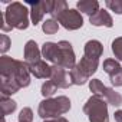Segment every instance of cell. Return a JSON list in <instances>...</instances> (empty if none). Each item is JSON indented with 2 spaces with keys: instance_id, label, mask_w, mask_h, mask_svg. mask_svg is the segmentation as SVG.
<instances>
[{
  "instance_id": "6da1fadb",
  "label": "cell",
  "mask_w": 122,
  "mask_h": 122,
  "mask_svg": "<svg viewBox=\"0 0 122 122\" xmlns=\"http://www.w3.org/2000/svg\"><path fill=\"white\" fill-rule=\"evenodd\" d=\"M71 99L68 96H57V98H47L43 99L39 103L37 108V115L43 119H50V118H59L69 112L71 109Z\"/></svg>"
},
{
  "instance_id": "7a4b0ae2",
  "label": "cell",
  "mask_w": 122,
  "mask_h": 122,
  "mask_svg": "<svg viewBox=\"0 0 122 122\" xmlns=\"http://www.w3.org/2000/svg\"><path fill=\"white\" fill-rule=\"evenodd\" d=\"M29 13H30V10L23 3L13 2L7 6V9L5 12L6 25L10 29L26 30L29 27Z\"/></svg>"
},
{
  "instance_id": "3957f363",
  "label": "cell",
  "mask_w": 122,
  "mask_h": 122,
  "mask_svg": "<svg viewBox=\"0 0 122 122\" xmlns=\"http://www.w3.org/2000/svg\"><path fill=\"white\" fill-rule=\"evenodd\" d=\"M83 112L86 113L89 122H109L108 102L102 96L92 95L83 105Z\"/></svg>"
},
{
  "instance_id": "277c9868",
  "label": "cell",
  "mask_w": 122,
  "mask_h": 122,
  "mask_svg": "<svg viewBox=\"0 0 122 122\" xmlns=\"http://www.w3.org/2000/svg\"><path fill=\"white\" fill-rule=\"evenodd\" d=\"M53 65L62 66L65 69H73L76 66V56L73 52L72 45L68 40H60L57 42V52L53 59Z\"/></svg>"
},
{
  "instance_id": "5b68a950",
  "label": "cell",
  "mask_w": 122,
  "mask_h": 122,
  "mask_svg": "<svg viewBox=\"0 0 122 122\" xmlns=\"http://www.w3.org/2000/svg\"><path fill=\"white\" fill-rule=\"evenodd\" d=\"M57 22L66 30H78L83 26V17L76 9H68L57 17Z\"/></svg>"
},
{
  "instance_id": "8992f818",
  "label": "cell",
  "mask_w": 122,
  "mask_h": 122,
  "mask_svg": "<svg viewBox=\"0 0 122 122\" xmlns=\"http://www.w3.org/2000/svg\"><path fill=\"white\" fill-rule=\"evenodd\" d=\"M30 5V20L32 25H37L42 22L46 13H50L52 0H39V2H29Z\"/></svg>"
},
{
  "instance_id": "52a82bcc",
  "label": "cell",
  "mask_w": 122,
  "mask_h": 122,
  "mask_svg": "<svg viewBox=\"0 0 122 122\" xmlns=\"http://www.w3.org/2000/svg\"><path fill=\"white\" fill-rule=\"evenodd\" d=\"M50 81L57 86V88H62V89H66L69 86H72V79H71V75L68 73V69L62 68V66H57V65H53L52 66V73H50Z\"/></svg>"
},
{
  "instance_id": "ba28073f",
  "label": "cell",
  "mask_w": 122,
  "mask_h": 122,
  "mask_svg": "<svg viewBox=\"0 0 122 122\" xmlns=\"http://www.w3.org/2000/svg\"><path fill=\"white\" fill-rule=\"evenodd\" d=\"M30 69L29 65L23 60H17V65H16V71L13 73V79L19 83L20 88H27L30 85Z\"/></svg>"
},
{
  "instance_id": "9c48e42d",
  "label": "cell",
  "mask_w": 122,
  "mask_h": 122,
  "mask_svg": "<svg viewBox=\"0 0 122 122\" xmlns=\"http://www.w3.org/2000/svg\"><path fill=\"white\" fill-rule=\"evenodd\" d=\"M23 55H25V62H26L27 65H33V63L39 62V60H42V59H40L42 50L39 49V46H37V43H36L35 40H27V42H26Z\"/></svg>"
},
{
  "instance_id": "30bf717a",
  "label": "cell",
  "mask_w": 122,
  "mask_h": 122,
  "mask_svg": "<svg viewBox=\"0 0 122 122\" xmlns=\"http://www.w3.org/2000/svg\"><path fill=\"white\" fill-rule=\"evenodd\" d=\"M17 60L3 55L0 57V78H12L15 71H16Z\"/></svg>"
},
{
  "instance_id": "8fae6325",
  "label": "cell",
  "mask_w": 122,
  "mask_h": 122,
  "mask_svg": "<svg viewBox=\"0 0 122 122\" xmlns=\"http://www.w3.org/2000/svg\"><path fill=\"white\" fill-rule=\"evenodd\" d=\"M29 69H30V73L37 79H50L52 66H49L45 60H39L33 65H29Z\"/></svg>"
},
{
  "instance_id": "7c38bea8",
  "label": "cell",
  "mask_w": 122,
  "mask_h": 122,
  "mask_svg": "<svg viewBox=\"0 0 122 122\" xmlns=\"http://www.w3.org/2000/svg\"><path fill=\"white\" fill-rule=\"evenodd\" d=\"M89 23L92 25V26H105V27H112L113 26V20H112V16L106 12V10H103V9H101L98 13H95L93 16H91L89 17Z\"/></svg>"
},
{
  "instance_id": "4fadbf2b",
  "label": "cell",
  "mask_w": 122,
  "mask_h": 122,
  "mask_svg": "<svg viewBox=\"0 0 122 122\" xmlns=\"http://www.w3.org/2000/svg\"><path fill=\"white\" fill-rule=\"evenodd\" d=\"M83 52H85L83 56H86V57L99 59V57L102 56V53H103V46H102V43H101L99 40L92 39V40H88V42L85 43Z\"/></svg>"
},
{
  "instance_id": "5bb4252c",
  "label": "cell",
  "mask_w": 122,
  "mask_h": 122,
  "mask_svg": "<svg viewBox=\"0 0 122 122\" xmlns=\"http://www.w3.org/2000/svg\"><path fill=\"white\" fill-rule=\"evenodd\" d=\"M78 65V68L88 76V78H91L96 71H98V66H99V59H91V57H86V56H83L82 59H81V62L79 63H76Z\"/></svg>"
},
{
  "instance_id": "9a60e30c",
  "label": "cell",
  "mask_w": 122,
  "mask_h": 122,
  "mask_svg": "<svg viewBox=\"0 0 122 122\" xmlns=\"http://www.w3.org/2000/svg\"><path fill=\"white\" fill-rule=\"evenodd\" d=\"M22 89L13 78H0V92L2 96H10Z\"/></svg>"
},
{
  "instance_id": "2e32d148",
  "label": "cell",
  "mask_w": 122,
  "mask_h": 122,
  "mask_svg": "<svg viewBox=\"0 0 122 122\" xmlns=\"http://www.w3.org/2000/svg\"><path fill=\"white\" fill-rule=\"evenodd\" d=\"M76 10L79 13L82 12V13H85L91 17L95 13H98L101 9H99V3L96 0H81V2L76 3Z\"/></svg>"
},
{
  "instance_id": "e0dca14e",
  "label": "cell",
  "mask_w": 122,
  "mask_h": 122,
  "mask_svg": "<svg viewBox=\"0 0 122 122\" xmlns=\"http://www.w3.org/2000/svg\"><path fill=\"white\" fill-rule=\"evenodd\" d=\"M103 98L112 106H121L122 105V95L119 92H116L115 89H112V88H106V91L103 93Z\"/></svg>"
},
{
  "instance_id": "ac0fdd59",
  "label": "cell",
  "mask_w": 122,
  "mask_h": 122,
  "mask_svg": "<svg viewBox=\"0 0 122 122\" xmlns=\"http://www.w3.org/2000/svg\"><path fill=\"white\" fill-rule=\"evenodd\" d=\"M56 52H57V43H55V42H45L43 43V46H42V56L46 60H49V62L53 63Z\"/></svg>"
},
{
  "instance_id": "d6986e66",
  "label": "cell",
  "mask_w": 122,
  "mask_h": 122,
  "mask_svg": "<svg viewBox=\"0 0 122 122\" xmlns=\"http://www.w3.org/2000/svg\"><path fill=\"white\" fill-rule=\"evenodd\" d=\"M66 10H68V3L65 0H52V9L49 15L52 16V19L57 20V17Z\"/></svg>"
},
{
  "instance_id": "ffe728a7",
  "label": "cell",
  "mask_w": 122,
  "mask_h": 122,
  "mask_svg": "<svg viewBox=\"0 0 122 122\" xmlns=\"http://www.w3.org/2000/svg\"><path fill=\"white\" fill-rule=\"evenodd\" d=\"M69 75H71V79H72V83L73 85H78V86H82V85H85L88 81H89V78L78 68V65L73 68V69H71L69 71Z\"/></svg>"
},
{
  "instance_id": "44dd1931",
  "label": "cell",
  "mask_w": 122,
  "mask_h": 122,
  "mask_svg": "<svg viewBox=\"0 0 122 122\" xmlns=\"http://www.w3.org/2000/svg\"><path fill=\"white\" fill-rule=\"evenodd\" d=\"M0 106H2V113L3 116H7L10 113H13L17 108V103L16 101H13L12 98L9 96H2V99H0Z\"/></svg>"
},
{
  "instance_id": "7402d4cb",
  "label": "cell",
  "mask_w": 122,
  "mask_h": 122,
  "mask_svg": "<svg viewBox=\"0 0 122 122\" xmlns=\"http://www.w3.org/2000/svg\"><path fill=\"white\" fill-rule=\"evenodd\" d=\"M102 66H103V71L109 76L113 75V73H116V72H119L122 69V66L119 65V62H118V60H115V59H105Z\"/></svg>"
},
{
  "instance_id": "603a6c76",
  "label": "cell",
  "mask_w": 122,
  "mask_h": 122,
  "mask_svg": "<svg viewBox=\"0 0 122 122\" xmlns=\"http://www.w3.org/2000/svg\"><path fill=\"white\" fill-rule=\"evenodd\" d=\"M59 88L49 79V81H46L43 85H42V89H40V93H42V96L45 98V99H47V98H52L55 93H56V91H57Z\"/></svg>"
},
{
  "instance_id": "cb8c5ba5",
  "label": "cell",
  "mask_w": 122,
  "mask_h": 122,
  "mask_svg": "<svg viewBox=\"0 0 122 122\" xmlns=\"http://www.w3.org/2000/svg\"><path fill=\"white\" fill-rule=\"evenodd\" d=\"M89 89H91V92H92L93 95L103 98V93H105V91H106V86H105L99 79H92V81H89Z\"/></svg>"
},
{
  "instance_id": "d4e9b609",
  "label": "cell",
  "mask_w": 122,
  "mask_h": 122,
  "mask_svg": "<svg viewBox=\"0 0 122 122\" xmlns=\"http://www.w3.org/2000/svg\"><path fill=\"white\" fill-rule=\"evenodd\" d=\"M42 30H43L46 35H55V33H57V30H59V22L55 20V19H47V20L43 22Z\"/></svg>"
},
{
  "instance_id": "484cf974",
  "label": "cell",
  "mask_w": 122,
  "mask_h": 122,
  "mask_svg": "<svg viewBox=\"0 0 122 122\" xmlns=\"http://www.w3.org/2000/svg\"><path fill=\"white\" fill-rule=\"evenodd\" d=\"M111 49H112V53L115 55V57H116L118 62H119V60L122 62V36L113 39V42L111 45Z\"/></svg>"
},
{
  "instance_id": "4316f807",
  "label": "cell",
  "mask_w": 122,
  "mask_h": 122,
  "mask_svg": "<svg viewBox=\"0 0 122 122\" xmlns=\"http://www.w3.org/2000/svg\"><path fill=\"white\" fill-rule=\"evenodd\" d=\"M19 122H32L33 121V111L30 108H23L19 112Z\"/></svg>"
},
{
  "instance_id": "83f0119b",
  "label": "cell",
  "mask_w": 122,
  "mask_h": 122,
  "mask_svg": "<svg viewBox=\"0 0 122 122\" xmlns=\"http://www.w3.org/2000/svg\"><path fill=\"white\" fill-rule=\"evenodd\" d=\"M106 7L116 15H122V0H106Z\"/></svg>"
},
{
  "instance_id": "f1b7e54d",
  "label": "cell",
  "mask_w": 122,
  "mask_h": 122,
  "mask_svg": "<svg viewBox=\"0 0 122 122\" xmlns=\"http://www.w3.org/2000/svg\"><path fill=\"white\" fill-rule=\"evenodd\" d=\"M0 52L2 53H6L9 49H10V45H12V42H10V39H9V36L7 35H0Z\"/></svg>"
},
{
  "instance_id": "f546056e",
  "label": "cell",
  "mask_w": 122,
  "mask_h": 122,
  "mask_svg": "<svg viewBox=\"0 0 122 122\" xmlns=\"http://www.w3.org/2000/svg\"><path fill=\"white\" fill-rule=\"evenodd\" d=\"M109 79H111V83H112L113 86H122V69H121L119 72L111 75Z\"/></svg>"
},
{
  "instance_id": "4dcf8cb0",
  "label": "cell",
  "mask_w": 122,
  "mask_h": 122,
  "mask_svg": "<svg viewBox=\"0 0 122 122\" xmlns=\"http://www.w3.org/2000/svg\"><path fill=\"white\" fill-rule=\"evenodd\" d=\"M43 122H69L66 118L63 116H59V118H50V119H45Z\"/></svg>"
},
{
  "instance_id": "1f68e13d",
  "label": "cell",
  "mask_w": 122,
  "mask_h": 122,
  "mask_svg": "<svg viewBox=\"0 0 122 122\" xmlns=\"http://www.w3.org/2000/svg\"><path fill=\"white\" fill-rule=\"evenodd\" d=\"M113 118H115V121H116V122H122V109H118V111H115V113H113Z\"/></svg>"
}]
</instances>
